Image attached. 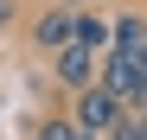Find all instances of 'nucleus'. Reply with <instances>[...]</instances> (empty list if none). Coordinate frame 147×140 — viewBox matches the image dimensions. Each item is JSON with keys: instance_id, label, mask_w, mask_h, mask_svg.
I'll list each match as a JSON object with an SVG mask.
<instances>
[{"instance_id": "obj_4", "label": "nucleus", "mask_w": 147, "mask_h": 140, "mask_svg": "<svg viewBox=\"0 0 147 140\" xmlns=\"http://www.w3.org/2000/svg\"><path fill=\"white\" fill-rule=\"evenodd\" d=\"M109 51H147V19L141 13H115V26H109Z\"/></svg>"}, {"instance_id": "obj_9", "label": "nucleus", "mask_w": 147, "mask_h": 140, "mask_svg": "<svg viewBox=\"0 0 147 140\" xmlns=\"http://www.w3.org/2000/svg\"><path fill=\"white\" fill-rule=\"evenodd\" d=\"M134 121H141V140H147V108H141V115H134Z\"/></svg>"}, {"instance_id": "obj_10", "label": "nucleus", "mask_w": 147, "mask_h": 140, "mask_svg": "<svg viewBox=\"0 0 147 140\" xmlns=\"http://www.w3.org/2000/svg\"><path fill=\"white\" fill-rule=\"evenodd\" d=\"M38 140H45V134H38Z\"/></svg>"}, {"instance_id": "obj_2", "label": "nucleus", "mask_w": 147, "mask_h": 140, "mask_svg": "<svg viewBox=\"0 0 147 140\" xmlns=\"http://www.w3.org/2000/svg\"><path fill=\"white\" fill-rule=\"evenodd\" d=\"M96 77H102V64H96V51L90 45H64L58 51V83L77 96V89H96Z\"/></svg>"}, {"instance_id": "obj_3", "label": "nucleus", "mask_w": 147, "mask_h": 140, "mask_svg": "<svg viewBox=\"0 0 147 140\" xmlns=\"http://www.w3.org/2000/svg\"><path fill=\"white\" fill-rule=\"evenodd\" d=\"M32 45H38V51H64V45H70V7L38 13L32 19Z\"/></svg>"}, {"instance_id": "obj_8", "label": "nucleus", "mask_w": 147, "mask_h": 140, "mask_svg": "<svg viewBox=\"0 0 147 140\" xmlns=\"http://www.w3.org/2000/svg\"><path fill=\"white\" fill-rule=\"evenodd\" d=\"M7 19H13V0H0V26H7Z\"/></svg>"}, {"instance_id": "obj_1", "label": "nucleus", "mask_w": 147, "mask_h": 140, "mask_svg": "<svg viewBox=\"0 0 147 140\" xmlns=\"http://www.w3.org/2000/svg\"><path fill=\"white\" fill-rule=\"evenodd\" d=\"M121 115H128V108H121L102 83H96V89H77V102H70V121H77L83 134H96V140H102V134L121 121Z\"/></svg>"}, {"instance_id": "obj_6", "label": "nucleus", "mask_w": 147, "mask_h": 140, "mask_svg": "<svg viewBox=\"0 0 147 140\" xmlns=\"http://www.w3.org/2000/svg\"><path fill=\"white\" fill-rule=\"evenodd\" d=\"M45 140H96V134H83L70 115H58V121H45Z\"/></svg>"}, {"instance_id": "obj_5", "label": "nucleus", "mask_w": 147, "mask_h": 140, "mask_svg": "<svg viewBox=\"0 0 147 140\" xmlns=\"http://www.w3.org/2000/svg\"><path fill=\"white\" fill-rule=\"evenodd\" d=\"M70 45H109V19H96V13H70Z\"/></svg>"}, {"instance_id": "obj_7", "label": "nucleus", "mask_w": 147, "mask_h": 140, "mask_svg": "<svg viewBox=\"0 0 147 140\" xmlns=\"http://www.w3.org/2000/svg\"><path fill=\"white\" fill-rule=\"evenodd\" d=\"M102 140H141V121H134V115H121V121H115Z\"/></svg>"}]
</instances>
